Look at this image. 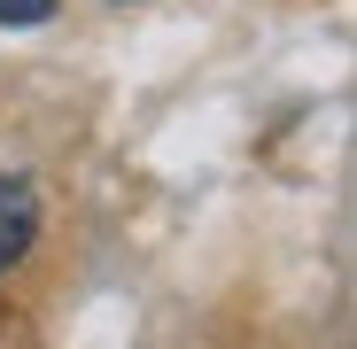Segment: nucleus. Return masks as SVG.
Returning <instances> with one entry per match:
<instances>
[{
    "mask_svg": "<svg viewBox=\"0 0 357 349\" xmlns=\"http://www.w3.org/2000/svg\"><path fill=\"white\" fill-rule=\"evenodd\" d=\"M39 241V194L31 179H0V272Z\"/></svg>",
    "mask_w": 357,
    "mask_h": 349,
    "instance_id": "obj_1",
    "label": "nucleus"
},
{
    "mask_svg": "<svg viewBox=\"0 0 357 349\" xmlns=\"http://www.w3.org/2000/svg\"><path fill=\"white\" fill-rule=\"evenodd\" d=\"M54 0H0V24H47Z\"/></svg>",
    "mask_w": 357,
    "mask_h": 349,
    "instance_id": "obj_2",
    "label": "nucleus"
}]
</instances>
